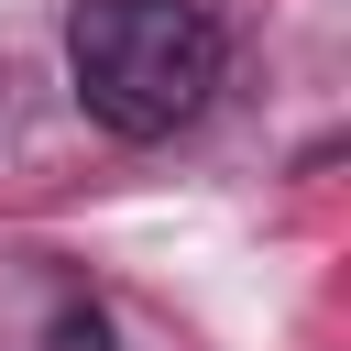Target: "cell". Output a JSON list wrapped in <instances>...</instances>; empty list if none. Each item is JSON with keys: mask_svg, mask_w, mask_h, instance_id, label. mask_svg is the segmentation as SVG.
I'll use <instances>...</instances> for the list:
<instances>
[{"mask_svg": "<svg viewBox=\"0 0 351 351\" xmlns=\"http://www.w3.org/2000/svg\"><path fill=\"white\" fill-rule=\"evenodd\" d=\"M66 77L77 110L121 143H165L208 110L219 88V22L197 0H77L66 22Z\"/></svg>", "mask_w": 351, "mask_h": 351, "instance_id": "cell-1", "label": "cell"}, {"mask_svg": "<svg viewBox=\"0 0 351 351\" xmlns=\"http://www.w3.org/2000/svg\"><path fill=\"white\" fill-rule=\"evenodd\" d=\"M44 351H121V340H110V329H99V318H88V307H66V318H55V329H44Z\"/></svg>", "mask_w": 351, "mask_h": 351, "instance_id": "cell-2", "label": "cell"}]
</instances>
